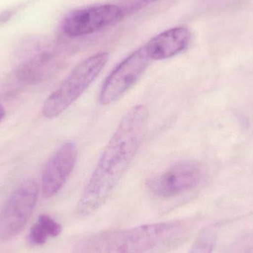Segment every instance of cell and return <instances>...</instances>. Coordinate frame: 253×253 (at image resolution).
I'll return each mask as SVG.
<instances>
[{"instance_id":"12","label":"cell","mask_w":253,"mask_h":253,"mask_svg":"<svg viewBox=\"0 0 253 253\" xmlns=\"http://www.w3.org/2000/svg\"><path fill=\"white\" fill-rule=\"evenodd\" d=\"M218 239L215 226L204 229L196 238L188 253H212Z\"/></svg>"},{"instance_id":"1","label":"cell","mask_w":253,"mask_h":253,"mask_svg":"<svg viewBox=\"0 0 253 253\" xmlns=\"http://www.w3.org/2000/svg\"><path fill=\"white\" fill-rule=\"evenodd\" d=\"M149 111L138 105L120 122L102 152L77 205L80 216L96 212L109 199L130 166L148 129Z\"/></svg>"},{"instance_id":"5","label":"cell","mask_w":253,"mask_h":253,"mask_svg":"<svg viewBox=\"0 0 253 253\" xmlns=\"http://www.w3.org/2000/svg\"><path fill=\"white\" fill-rule=\"evenodd\" d=\"M150 61L143 46L120 62L102 84L99 97L101 105H111L124 96L144 74Z\"/></svg>"},{"instance_id":"7","label":"cell","mask_w":253,"mask_h":253,"mask_svg":"<svg viewBox=\"0 0 253 253\" xmlns=\"http://www.w3.org/2000/svg\"><path fill=\"white\" fill-rule=\"evenodd\" d=\"M200 165L192 161L178 162L147 180L148 190L155 196L171 198L196 187L202 180Z\"/></svg>"},{"instance_id":"6","label":"cell","mask_w":253,"mask_h":253,"mask_svg":"<svg viewBox=\"0 0 253 253\" xmlns=\"http://www.w3.org/2000/svg\"><path fill=\"white\" fill-rule=\"evenodd\" d=\"M122 6L97 4L73 10L62 23V30L68 37L89 35L120 22L126 16Z\"/></svg>"},{"instance_id":"9","label":"cell","mask_w":253,"mask_h":253,"mask_svg":"<svg viewBox=\"0 0 253 253\" xmlns=\"http://www.w3.org/2000/svg\"><path fill=\"white\" fill-rule=\"evenodd\" d=\"M190 40L191 34L188 28L175 27L158 34L144 46L151 60H163L185 50Z\"/></svg>"},{"instance_id":"14","label":"cell","mask_w":253,"mask_h":253,"mask_svg":"<svg viewBox=\"0 0 253 253\" xmlns=\"http://www.w3.org/2000/svg\"><path fill=\"white\" fill-rule=\"evenodd\" d=\"M4 115H5V111H4V108L0 105V122L3 120Z\"/></svg>"},{"instance_id":"13","label":"cell","mask_w":253,"mask_h":253,"mask_svg":"<svg viewBox=\"0 0 253 253\" xmlns=\"http://www.w3.org/2000/svg\"><path fill=\"white\" fill-rule=\"evenodd\" d=\"M158 0H128L125 6H122L124 9L126 14L127 13H132V12L136 11V10H141L143 7L153 4L155 1Z\"/></svg>"},{"instance_id":"11","label":"cell","mask_w":253,"mask_h":253,"mask_svg":"<svg viewBox=\"0 0 253 253\" xmlns=\"http://www.w3.org/2000/svg\"><path fill=\"white\" fill-rule=\"evenodd\" d=\"M62 227L59 222L47 215H41L32 226L28 236V242L31 246L44 245L50 238H56L61 234Z\"/></svg>"},{"instance_id":"4","label":"cell","mask_w":253,"mask_h":253,"mask_svg":"<svg viewBox=\"0 0 253 253\" xmlns=\"http://www.w3.org/2000/svg\"><path fill=\"white\" fill-rule=\"evenodd\" d=\"M39 187L34 179L24 181L6 201L0 212V239L16 237L28 224L37 205Z\"/></svg>"},{"instance_id":"8","label":"cell","mask_w":253,"mask_h":253,"mask_svg":"<svg viewBox=\"0 0 253 253\" xmlns=\"http://www.w3.org/2000/svg\"><path fill=\"white\" fill-rule=\"evenodd\" d=\"M77 155V145L68 141L49 158L42 175V192L44 198L53 197L62 190L74 170Z\"/></svg>"},{"instance_id":"10","label":"cell","mask_w":253,"mask_h":253,"mask_svg":"<svg viewBox=\"0 0 253 253\" xmlns=\"http://www.w3.org/2000/svg\"><path fill=\"white\" fill-rule=\"evenodd\" d=\"M59 68V61L50 52L34 55L16 68V76L20 81L34 84L51 77Z\"/></svg>"},{"instance_id":"2","label":"cell","mask_w":253,"mask_h":253,"mask_svg":"<svg viewBox=\"0 0 253 253\" xmlns=\"http://www.w3.org/2000/svg\"><path fill=\"white\" fill-rule=\"evenodd\" d=\"M182 221L144 224L99 232L77 247V253H160L173 248L185 234Z\"/></svg>"},{"instance_id":"3","label":"cell","mask_w":253,"mask_h":253,"mask_svg":"<svg viewBox=\"0 0 253 253\" xmlns=\"http://www.w3.org/2000/svg\"><path fill=\"white\" fill-rule=\"evenodd\" d=\"M108 59V53L100 52L80 62L60 86L46 99L42 107L44 117L56 118L68 109L94 82Z\"/></svg>"}]
</instances>
